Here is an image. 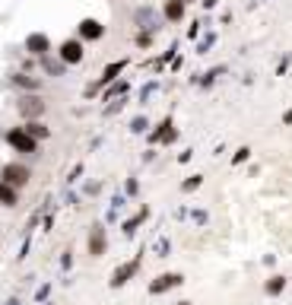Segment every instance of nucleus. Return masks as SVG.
Listing matches in <instances>:
<instances>
[{
	"label": "nucleus",
	"instance_id": "21",
	"mask_svg": "<svg viewBox=\"0 0 292 305\" xmlns=\"http://www.w3.org/2000/svg\"><path fill=\"white\" fill-rule=\"evenodd\" d=\"M248 153H251V150H248V146H241V150H239V153H235V159H232V162H244V159H248Z\"/></svg>",
	"mask_w": 292,
	"mask_h": 305
},
{
	"label": "nucleus",
	"instance_id": "12",
	"mask_svg": "<svg viewBox=\"0 0 292 305\" xmlns=\"http://www.w3.org/2000/svg\"><path fill=\"white\" fill-rule=\"evenodd\" d=\"M127 67V60H114V64H108L105 70H102V83H114L118 80V73Z\"/></svg>",
	"mask_w": 292,
	"mask_h": 305
},
{
	"label": "nucleus",
	"instance_id": "8",
	"mask_svg": "<svg viewBox=\"0 0 292 305\" xmlns=\"http://www.w3.org/2000/svg\"><path fill=\"white\" fill-rule=\"evenodd\" d=\"M185 10H187L185 0H165V6H162V16H165L168 23H181V19H185Z\"/></svg>",
	"mask_w": 292,
	"mask_h": 305
},
{
	"label": "nucleus",
	"instance_id": "5",
	"mask_svg": "<svg viewBox=\"0 0 292 305\" xmlns=\"http://www.w3.org/2000/svg\"><path fill=\"white\" fill-rule=\"evenodd\" d=\"M105 35V26L99 23V19H83L80 23V32H77V38H83V42H99V38Z\"/></svg>",
	"mask_w": 292,
	"mask_h": 305
},
{
	"label": "nucleus",
	"instance_id": "11",
	"mask_svg": "<svg viewBox=\"0 0 292 305\" xmlns=\"http://www.w3.org/2000/svg\"><path fill=\"white\" fill-rule=\"evenodd\" d=\"M0 207H16V188L0 178Z\"/></svg>",
	"mask_w": 292,
	"mask_h": 305
},
{
	"label": "nucleus",
	"instance_id": "23",
	"mask_svg": "<svg viewBox=\"0 0 292 305\" xmlns=\"http://www.w3.org/2000/svg\"><path fill=\"white\" fill-rule=\"evenodd\" d=\"M203 6H216V0H203Z\"/></svg>",
	"mask_w": 292,
	"mask_h": 305
},
{
	"label": "nucleus",
	"instance_id": "14",
	"mask_svg": "<svg viewBox=\"0 0 292 305\" xmlns=\"http://www.w3.org/2000/svg\"><path fill=\"white\" fill-rule=\"evenodd\" d=\"M23 127H26V131H29V134H32L35 140H45V137H51V131H48V127L42 124V121H26Z\"/></svg>",
	"mask_w": 292,
	"mask_h": 305
},
{
	"label": "nucleus",
	"instance_id": "19",
	"mask_svg": "<svg viewBox=\"0 0 292 305\" xmlns=\"http://www.w3.org/2000/svg\"><path fill=\"white\" fill-rule=\"evenodd\" d=\"M131 131H133V134H143V131H146V118H133V121H131Z\"/></svg>",
	"mask_w": 292,
	"mask_h": 305
},
{
	"label": "nucleus",
	"instance_id": "15",
	"mask_svg": "<svg viewBox=\"0 0 292 305\" xmlns=\"http://www.w3.org/2000/svg\"><path fill=\"white\" fill-rule=\"evenodd\" d=\"M137 23L143 26V29H159V26H156V23H159V19H156V13L146 10V6H143V10H137Z\"/></svg>",
	"mask_w": 292,
	"mask_h": 305
},
{
	"label": "nucleus",
	"instance_id": "1",
	"mask_svg": "<svg viewBox=\"0 0 292 305\" xmlns=\"http://www.w3.org/2000/svg\"><path fill=\"white\" fill-rule=\"evenodd\" d=\"M6 143H10L16 153H35L38 150V140L32 137L26 127H13V131H6Z\"/></svg>",
	"mask_w": 292,
	"mask_h": 305
},
{
	"label": "nucleus",
	"instance_id": "3",
	"mask_svg": "<svg viewBox=\"0 0 292 305\" xmlns=\"http://www.w3.org/2000/svg\"><path fill=\"white\" fill-rule=\"evenodd\" d=\"M83 54H86V51H83V38H67V42L60 45L57 57L64 60L67 67H70V64H80V60H83Z\"/></svg>",
	"mask_w": 292,
	"mask_h": 305
},
{
	"label": "nucleus",
	"instance_id": "13",
	"mask_svg": "<svg viewBox=\"0 0 292 305\" xmlns=\"http://www.w3.org/2000/svg\"><path fill=\"white\" fill-rule=\"evenodd\" d=\"M10 80H13V83H16V86H23V89H29V92H35L38 86H42V83H38L35 77H29V73H13Z\"/></svg>",
	"mask_w": 292,
	"mask_h": 305
},
{
	"label": "nucleus",
	"instance_id": "2",
	"mask_svg": "<svg viewBox=\"0 0 292 305\" xmlns=\"http://www.w3.org/2000/svg\"><path fill=\"white\" fill-rule=\"evenodd\" d=\"M0 178H3L6 185H13V188H26L29 178H32V172H29V166H23V162H6L3 172H0Z\"/></svg>",
	"mask_w": 292,
	"mask_h": 305
},
{
	"label": "nucleus",
	"instance_id": "4",
	"mask_svg": "<svg viewBox=\"0 0 292 305\" xmlns=\"http://www.w3.org/2000/svg\"><path fill=\"white\" fill-rule=\"evenodd\" d=\"M16 108H19V114H23L26 121H35L38 114H45V102L38 96H23L16 102Z\"/></svg>",
	"mask_w": 292,
	"mask_h": 305
},
{
	"label": "nucleus",
	"instance_id": "17",
	"mask_svg": "<svg viewBox=\"0 0 292 305\" xmlns=\"http://www.w3.org/2000/svg\"><path fill=\"white\" fill-rule=\"evenodd\" d=\"M131 274H133V264H124V267H118V270H114V280H111V286H121V283H124Z\"/></svg>",
	"mask_w": 292,
	"mask_h": 305
},
{
	"label": "nucleus",
	"instance_id": "18",
	"mask_svg": "<svg viewBox=\"0 0 292 305\" xmlns=\"http://www.w3.org/2000/svg\"><path fill=\"white\" fill-rule=\"evenodd\" d=\"M127 89H131V86H127V83H124V80H121V83H114V86H111V89H108V92H105V99H118V96H124V92H127Z\"/></svg>",
	"mask_w": 292,
	"mask_h": 305
},
{
	"label": "nucleus",
	"instance_id": "22",
	"mask_svg": "<svg viewBox=\"0 0 292 305\" xmlns=\"http://www.w3.org/2000/svg\"><path fill=\"white\" fill-rule=\"evenodd\" d=\"M267 289H270V293H280V289H283V280H273V283H270Z\"/></svg>",
	"mask_w": 292,
	"mask_h": 305
},
{
	"label": "nucleus",
	"instance_id": "7",
	"mask_svg": "<svg viewBox=\"0 0 292 305\" xmlns=\"http://www.w3.org/2000/svg\"><path fill=\"white\" fill-rule=\"evenodd\" d=\"M175 137H178V131L172 127V118H165V121H162V124L156 127L153 134H149V140H153V143H172Z\"/></svg>",
	"mask_w": 292,
	"mask_h": 305
},
{
	"label": "nucleus",
	"instance_id": "6",
	"mask_svg": "<svg viewBox=\"0 0 292 305\" xmlns=\"http://www.w3.org/2000/svg\"><path fill=\"white\" fill-rule=\"evenodd\" d=\"M26 51L35 54V57H45V54L51 51V38L45 35V32H32V35L26 38Z\"/></svg>",
	"mask_w": 292,
	"mask_h": 305
},
{
	"label": "nucleus",
	"instance_id": "9",
	"mask_svg": "<svg viewBox=\"0 0 292 305\" xmlns=\"http://www.w3.org/2000/svg\"><path fill=\"white\" fill-rule=\"evenodd\" d=\"M105 251V229L102 226H92V235H89V254H102Z\"/></svg>",
	"mask_w": 292,
	"mask_h": 305
},
{
	"label": "nucleus",
	"instance_id": "20",
	"mask_svg": "<svg viewBox=\"0 0 292 305\" xmlns=\"http://www.w3.org/2000/svg\"><path fill=\"white\" fill-rule=\"evenodd\" d=\"M197 185H200V175H191V178H187V181H185V191H194V188H197Z\"/></svg>",
	"mask_w": 292,
	"mask_h": 305
},
{
	"label": "nucleus",
	"instance_id": "10",
	"mask_svg": "<svg viewBox=\"0 0 292 305\" xmlns=\"http://www.w3.org/2000/svg\"><path fill=\"white\" fill-rule=\"evenodd\" d=\"M42 67H45V73H51V77H64V70H67V64L64 60H54V57H48V54H45L42 57Z\"/></svg>",
	"mask_w": 292,
	"mask_h": 305
},
{
	"label": "nucleus",
	"instance_id": "24",
	"mask_svg": "<svg viewBox=\"0 0 292 305\" xmlns=\"http://www.w3.org/2000/svg\"><path fill=\"white\" fill-rule=\"evenodd\" d=\"M181 305H187V302H181Z\"/></svg>",
	"mask_w": 292,
	"mask_h": 305
},
{
	"label": "nucleus",
	"instance_id": "16",
	"mask_svg": "<svg viewBox=\"0 0 292 305\" xmlns=\"http://www.w3.org/2000/svg\"><path fill=\"white\" fill-rule=\"evenodd\" d=\"M181 283V277L178 274H168V277H159V280L153 283V293H162V289H168V286H178Z\"/></svg>",
	"mask_w": 292,
	"mask_h": 305
}]
</instances>
